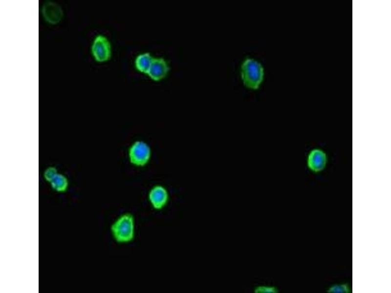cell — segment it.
<instances>
[{
	"mask_svg": "<svg viewBox=\"0 0 391 293\" xmlns=\"http://www.w3.org/2000/svg\"><path fill=\"white\" fill-rule=\"evenodd\" d=\"M91 53L95 61L98 62L109 61L111 56V47L108 38L102 35H97L92 42Z\"/></svg>",
	"mask_w": 391,
	"mask_h": 293,
	"instance_id": "obj_3",
	"label": "cell"
},
{
	"mask_svg": "<svg viewBox=\"0 0 391 293\" xmlns=\"http://www.w3.org/2000/svg\"><path fill=\"white\" fill-rule=\"evenodd\" d=\"M153 58L149 52L141 54L137 56L135 60L136 69L141 73L148 74L150 69Z\"/></svg>",
	"mask_w": 391,
	"mask_h": 293,
	"instance_id": "obj_9",
	"label": "cell"
},
{
	"mask_svg": "<svg viewBox=\"0 0 391 293\" xmlns=\"http://www.w3.org/2000/svg\"><path fill=\"white\" fill-rule=\"evenodd\" d=\"M326 163V156L322 150L314 149L309 153L307 158V165L312 171H321L325 167Z\"/></svg>",
	"mask_w": 391,
	"mask_h": 293,
	"instance_id": "obj_8",
	"label": "cell"
},
{
	"mask_svg": "<svg viewBox=\"0 0 391 293\" xmlns=\"http://www.w3.org/2000/svg\"><path fill=\"white\" fill-rule=\"evenodd\" d=\"M110 230L117 242L124 243L132 241L134 237L133 215L129 213L123 214L112 224Z\"/></svg>",
	"mask_w": 391,
	"mask_h": 293,
	"instance_id": "obj_1",
	"label": "cell"
},
{
	"mask_svg": "<svg viewBox=\"0 0 391 293\" xmlns=\"http://www.w3.org/2000/svg\"><path fill=\"white\" fill-rule=\"evenodd\" d=\"M149 200L156 209H161L166 205L168 200L167 190L161 186L154 187L150 191Z\"/></svg>",
	"mask_w": 391,
	"mask_h": 293,
	"instance_id": "obj_6",
	"label": "cell"
},
{
	"mask_svg": "<svg viewBox=\"0 0 391 293\" xmlns=\"http://www.w3.org/2000/svg\"><path fill=\"white\" fill-rule=\"evenodd\" d=\"M42 14L45 21L52 24L58 23L63 16L61 8L53 2L44 3L42 8Z\"/></svg>",
	"mask_w": 391,
	"mask_h": 293,
	"instance_id": "obj_7",
	"label": "cell"
},
{
	"mask_svg": "<svg viewBox=\"0 0 391 293\" xmlns=\"http://www.w3.org/2000/svg\"><path fill=\"white\" fill-rule=\"evenodd\" d=\"M241 78L247 87L257 89L263 79L264 69L261 64L252 59H246L241 65Z\"/></svg>",
	"mask_w": 391,
	"mask_h": 293,
	"instance_id": "obj_2",
	"label": "cell"
},
{
	"mask_svg": "<svg viewBox=\"0 0 391 293\" xmlns=\"http://www.w3.org/2000/svg\"><path fill=\"white\" fill-rule=\"evenodd\" d=\"M129 156L131 163L137 166H144L150 159V147L144 142L137 141L131 146Z\"/></svg>",
	"mask_w": 391,
	"mask_h": 293,
	"instance_id": "obj_4",
	"label": "cell"
},
{
	"mask_svg": "<svg viewBox=\"0 0 391 293\" xmlns=\"http://www.w3.org/2000/svg\"><path fill=\"white\" fill-rule=\"evenodd\" d=\"M170 67L163 58H153L148 76L154 81H160L167 75Z\"/></svg>",
	"mask_w": 391,
	"mask_h": 293,
	"instance_id": "obj_5",
	"label": "cell"
}]
</instances>
